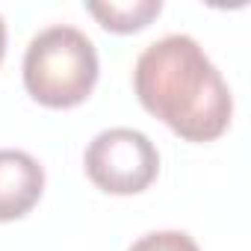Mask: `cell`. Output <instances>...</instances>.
I'll return each mask as SVG.
<instances>
[{
  "mask_svg": "<svg viewBox=\"0 0 251 251\" xmlns=\"http://www.w3.org/2000/svg\"><path fill=\"white\" fill-rule=\"evenodd\" d=\"M133 92L151 115L186 142L219 139L233 115V95L222 71L186 33H169L139 53Z\"/></svg>",
  "mask_w": 251,
  "mask_h": 251,
  "instance_id": "cell-1",
  "label": "cell"
},
{
  "mask_svg": "<svg viewBox=\"0 0 251 251\" xmlns=\"http://www.w3.org/2000/svg\"><path fill=\"white\" fill-rule=\"evenodd\" d=\"M98 71L95 42L71 24L39 30L24 53V86L33 100L50 109L83 103L98 83Z\"/></svg>",
  "mask_w": 251,
  "mask_h": 251,
  "instance_id": "cell-2",
  "label": "cell"
},
{
  "mask_svg": "<svg viewBox=\"0 0 251 251\" xmlns=\"http://www.w3.org/2000/svg\"><path fill=\"white\" fill-rule=\"evenodd\" d=\"M83 166L89 180L109 195H139L160 175L157 145L133 127H109L100 130L86 154Z\"/></svg>",
  "mask_w": 251,
  "mask_h": 251,
  "instance_id": "cell-3",
  "label": "cell"
},
{
  "mask_svg": "<svg viewBox=\"0 0 251 251\" xmlns=\"http://www.w3.org/2000/svg\"><path fill=\"white\" fill-rule=\"evenodd\" d=\"M45 192L42 163L18 148H0V222L24 219Z\"/></svg>",
  "mask_w": 251,
  "mask_h": 251,
  "instance_id": "cell-4",
  "label": "cell"
},
{
  "mask_svg": "<svg viewBox=\"0 0 251 251\" xmlns=\"http://www.w3.org/2000/svg\"><path fill=\"white\" fill-rule=\"evenodd\" d=\"M86 9L109 33H136L163 12V3L160 0H89Z\"/></svg>",
  "mask_w": 251,
  "mask_h": 251,
  "instance_id": "cell-5",
  "label": "cell"
},
{
  "mask_svg": "<svg viewBox=\"0 0 251 251\" xmlns=\"http://www.w3.org/2000/svg\"><path fill=\"white\" fill-rule=\"evenodd\" d=\"M127 251H201L186 230H151L139 236Z\"/></svg>",
  "mask_w": 251,
  "mask_h": 251,
  "instance_id": "cell-6",
  "label": "cell"
},
{
  "mask_svg": "<svg viewBox=\"0 0 251 251\" xmlns=\"http://www.w3.org/2000/svg\"><path fill=\"white\" fill-rule=\"evenodd\" d=\"M3 53H6V24H3V15H0V62H3Z\"/></svg>",
  "mask_w": 251,
  "mask_h": 251,
  "instance_id": "cell-7",
  "label": "cell"
}]
</instances>
